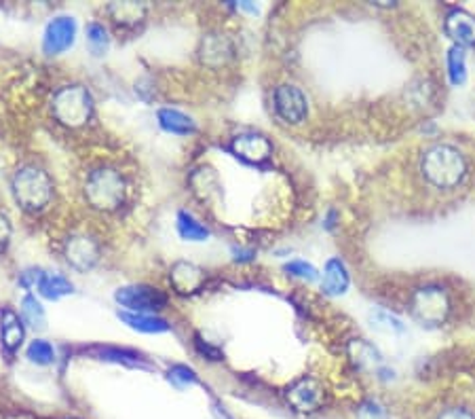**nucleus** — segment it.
Listing matches in <instances>:
<instances>
[{
    "label": "nucleus",
    "mask_w": 475,
    "mask_h": 419,
    "mask_svg": "<svg viewBox=\"0 0 475 419\" xmlns=\"http://www.w3.org/2000/svg\"><path fill=\"white\" fill-rule=\"evenodd\" d=\"M423 178L435 189H455L465 181L467 159L452 144H435L421 157Z\"/></svg>",
    "instance_id": "obj_1"
},
{
    "label": "nucleus",
    "mask_w": 475,
    "mask_h": 419,
    "mask_svg": "<svg viewBox=\"0 0 475 419\" xmlns=\"http://www.w3.org/2000/svg\"><path fill=\"white\" fill-rule=\"evenodd\" d=\"M127 184L115 167H98L87 176L85 197L89 205L102 212L119 210L125 201Z\"/></svg>",
    "instance_id": "obj_2"
},
{
    "label": "nucleus",
    "mask_w": 475,
    "mask_h": 419,
    "mask_svg": "<svg viewBox=\"0 0 475 419\" xmlns=\"http://www.w3.org/2000/svg\"><path fill=\"white\" fill-rule=\"evenodd\" d=\"M13 197L26 212H41L53 199V182L36 165L21 167L13 176Z\"/></svg>",
    "instance_id": "obj_3"
},
{
    "label": "nucleus",
    "mask_w": 475,
    "mask_h": 419,
    "mask_svg": "<svg viewBox=\"0 0 475 419\" xmlns=\"http://www.w3.org/2000/svg\"><path fill=\"white\" fill-rule=\"evenodd\" d=\"M51 110L53 117L61 123V125L76 130V127H83L89 119H91L93 115L91 93H89L83 85L61 87L53 96Z\"/></svg>",
    "instance_id": "obj_4"
},
{
    "label": "nucleus",
    "mask_w": 475,
    "mask_h": 419,
    "mask_svg": "<svg viewBox=\"0 0 475 419\" xmlns=\"http://www.w3.org/2000/svg\"><path fill=\"white\" fill-rule=\"evenodd\" d=\"M452 310L448 290L439 284H424L410 297V311L423 326H439L448 320Z\"/></svg>",
    "instance_id": "obj_5"
},
{
    "label": "nucleus",
    "mask_w": 475,
    "mask_h": 419,
    "mask_svg": "<svg viewBox=\"0 0 475 419\" xmlns=\"http://www.w3.org/2000/svg\"><path fill=\"white\" fill-rule=\"evenodd\" d=\"M116 303L121 307H127L136 314H156V311L165 310L167 294L163 290L148 286V284H130V286H121L115 293Z\"/></svg>",
    "instance_id": "obj_6"
},
{
    "label": "nucleus",
    "mask_w": 475,
    "mask_h": 419,
    "mask_svg": "<svg viewBox=\"0 0 475 419\" xmlns=\"http://www.w3.org/2000/svg\"><path fill=\"white\" fill-rule=\"evenodd\" d=\"M273 106H275V113L281 121L289 123V125H298L306 119L309 115V104H306V96L303 89L289 85H279L273 93Z\"/></svg>",
    "instance_id": "obj_7"
},
{
    "label": "nucleus",
    "mask_w": 475,
    "mask_h": 419,
    "mask_svg": "<svg viewBox=\"0 0 475 419\" xmlns=\"http://www.w3.org/2000/svg\"><path fill=\"white\" fill-rule=\"evenodd\" d=\"M76 38V21L70 15H59L49 21L43 36V49L47 55H59L72 47Z\"/></svg>",
    "instance_id": "obj_8"
},
{
    "label": "nucleus",
    "mask_w": 475,
    "mask_h": 419,
    "mask_svg": "<svg viewBox=\"0 0 475 419\" xmlns=\"http://www.w3.org/2000/svg\"><path fill=\"white\" fill-rule=\"evenodd\" d=\"M289 405L298 413H313L323 405V388L317 379L303 377L285 392Z\"/></svg>",
    "instance_id": "obj_9"
},
{
    "label": "nucleus",
    "mask_w": 475,
    "mask_h": 419,
    "mask_svg": "<svg viewBox=\"0 0 475 419\" xmlns=\"http://www.w3.org/2000/svg\"><path fill=\"white\" fill-rule=\"evenodd\" d=\"M64 256L76 271H89L99 261V244L89 236H72L66 242Z\"/></svg>",
    "instance_id": "obj_10"
},
{
    "label": "nucleus",
    "mask_w": 475,
    "mask_h": 419,
    "mask_svg": "<svg viewBox=\"0 0 475 419\" xmlns=\"http://www.w3.org/2000/svg\"><path fill=\"white\" fill-rule=\"evenodd\" d=\"M231 149L239 159L248 161V164H265L273 155L271 140L256 132L239 133L237 138H233Z\"/></svg>",
    "instance_id": "obj_11"
},
{
    "label": "nucleus",
    "mask_w": 475,
    "mask_h": 419,
    "mask_svg": "<svg viewBox=\"0 0 475 419\" xmlns=\"http://www.w3.org/2000/svg\"><path fill=\"white\" fill-rule=\"evenodd\" d=\"M170 284L178 294H194L205 286V271L194 262L178 261L170 270Z\"/></svg>",
    "instance_id": "obj_12"
},
{
    "label": "nucleus",
    "mask_w": 475,
    "mask_h": 419,
    "mask_svg": "<svg viewBox=\"0 0 475 419\" xmlns=\"http://www.w3.org/2000/svg\"><path fill=\"white\" fill-rule=\"evenodd\" d=\"M444 30L458 47L475 44V15L465 9H452L444 20Z\"/></svg>",
    "instance_id": "obj_13"
},
{
    "label": "nucleus",
    "mask_w": 475,
    "mask_h": 419,
    "mask_svg": "<svg viewBox=\"0 0 475 419\" xmlns=\"http://www.w3.org/2000/svg\"><path fill=\"white\" fill-rule=\"evenodd\" d=\"M85 351L89 356H93V359L104 360V362H115V365L133 367V368H148V362L142 354H138V351L127 350V348H115V345H93V348H89Z\"/></svg>",
    "instance_id": "obj_14"
},
{
    "label": "nucleus",
    "mask_w": 475,
    "mask_h": 419,
    "mask_svg": "<svg viewBox=\"0 0 475 419\" xmlns=\"http://www.w3.org/2000/svg\"><path fill=\"white\" fill-rule=\"evenodd\" d=\"M24 322L20 320V316L13 310L4 307L0 311V341H3V348L9 354H15L21 348V343H24Z\"/></svg>",
    "instance_id": "obj_15"
},
{
    "label": "nucleus",
    "mask_w": 475,
    "mask_h": 419,
    "mask_svg": "<svg viewBox=\"0 0 475 419\" xmlns=\"http://www.w3.org/2000/svg\"><path fill=\"white\" fill-rule=\"evenodd\" d=\"M201 61L218 68V66L226 64L233 55V43L225 35H208L201 43Z\"/></svg>",
    "instance_id": "obj_16"
},
{
    "label": "nucleus",
    "mask_w": 475,
    "mask_h": 419,
    "mask_svg": "<svg viewBox=\"0 0 475 419\" xmlns=\"http://www.w3.org/2000/svg\"><path fill=\"white\" fill-rule=\"evenodd\" d=\"M351 278L346 271V265L340 259H329L323 267V279H321V290L329 297H340L349 288Z\"/></svg>",
    "instance_id": "obj_17"
},
{
    "label": "nucleus",
    "mask_w": 475,
    "mask_h": 419,
    "mask_svg": "<svg viewBox=\"0 0 475 419\" xmlns=\"http://www.w3.org/2000/svg\"><path fill=\"white\" fill-rule=\"evenodd\" d=\"M156 119H159V125L165 132L178 133V136H188V133L197 132V123L193 121V117L184 115L176 109H161L156 113Z\"/></svg>",
    "instance_id": "obj_18"
},
{
    "label": "nucleus",
    "mask_w": 475,
    "mask_h": 419,
    "mask_svg": "<svg viewBox=\"0 0 475 419\" xmlns=\"http://www.w3.org/2000/svg\"><path fill=\"white\" fill-rule=\"evenodd\" d=\"M119 318L127 326L138 333H167L170 331V322L154 314H136V311H119Z\"/></svg>",
    "instance_id": "obj_19"
},
{
    "label": "nucleus",
    "mask_w": 475,
    "mask_h": 419,
    "mask_svg": "<svg viewBox=\"0 0 475 419\" xmlns=\"http://www.w3.org/2000/svg\"><path fill=\"white\" fill-rule=\"evenodd\" d=\"M108 15L115 24L123 28H133L146 18V4L142 3H113L108 7Z\"/></svg>",
    "instance_id": "obj_20"
},
{
    "label": "nucleus",
    "mask_w": 475,
    "mask_h": 419,
    "mask_svg": "<svg viewBox=\"0 0 475 419\" xmlns=\"http://www.w3.org/2000/svg\"><path fill=\"white\" fill-rule=\"evenodd\" d=\"M72 290H75L72 282L61 273H44L41 284H38V293L49 301H58L66 294H72Z\"/></svg>",
    "instance_id": "obj_21"
},
{
    "label": "nucleus",
    "mask_w": 475,
    "mask_h": 419,
    "mask_svg": "<svg viewBox=\"0 0 475 419\" xmlns=\"http://www.w3.org/2000/svg\"><path fill=\"white\" fill-rule=\"evenodd\" d=\"M178 233H180L182 239L186 242H205L211 233L210 229L203 225V222L194 219L190 212H178Z\"/></svg>",
    "instance_id": "obj_22"
},
{
    "label": "nucleus",
    "mask_w": 475,
    "mask_h": 419,
    "mask_svg": "<svg viewBox=\"0 0 475 419\" xmlns=\"http://www.w3.org/2000/svg\"><path fill=\"white\" fill-rule=\"evenodd\" d=\"M446 64H448V77L452 85H463L467 81V55L465 47L452 44L448 55H446Z\"/></svg>",
    "instance_id": "obj_23"
},
{
    "label": "nucleus",
    "mask_w": 475,
    "mask_h": 419,
    "mask_svg": "<svg viewBox=\"0 0 475 419\" xmlns=\"http://www.w3.org/2000/svg\"><path fill=\"white\" fill-rule=\"evenodd\" d=\"M21 318L30 328H36V331H43L47 326V314H44V307L41 305L35 294H26L24 301H21Z\"/></svg>",
    "instance_id": "obj_24"
},
{
    "label": "nucleus",
    "mask_w": 475,
    "mask_h": 419,
    "mask_svg": "<svg viewBox=\"0 0 475 419\" xmlns=\"http://www.w3.org/2000/svg\"><path fill=\"white\" fill-rule=\"evenodd\" d=\"M87 47L95 58H102V55L108 53L110 36L108 32H106V28L98 24V21H91V24L87 26Z\"/></svg>",
    "instance_id": "obj_25"
},
{
    "label": "nucleus",
    "mask_w": 475,
    "mask_h": 419,
    "mask_svg": "<svg viewBox=\"0 0 475 419\" xmlns=\"http://www.w3.org/2000/svg\"><path fill=\"white\" fill-rule=\"evenodd\" d=\"M26 356H28V360L32 362V365H38V367H49L55 362L53 345L49 343V341H43V339L32 341V343L28 345Z\"/></svg>",
    "instance_id": "obj_26"
},
{
    "label": "nucleus",
    "mask_w": 475,
    "mask_h": 419,
    "mask_svg": "<svg viewBox=\"0 0 475 419\" xmlns=\"http://www.w3.org/2000/svg\"><path fill=\"white\" fill-rule=\"evenodd\" d=\"M167 382H170L173 388L186 390L190 388V385H197L199 377H197V373L186 365H173L170 371H167Z\"/></svg>",
    "instance_id": "obj_27"
},
{
    "label": "nucleus",
    "mask_w": 475,
    "mask_h": 419,
    "mask_svg": "<svg viewBox=\"0 0 475 419\" xmlns=\"http://www.w3.org/2000/svg\"><path fill=\"white\" fill-rule=\"evenodd\" d=\"M283 270H285V273H288V276L298 278V279H306V282H315V279L320 278V271H317L315 267L311 265V262L300 261V259L289 261L288 265L283 267Z\"/></svg>",
    "instance_id": "obj_28"
},
{
    "label": "nucleus",
    "mask_w": 475,
    "mask_h": 419,
    "mask_svg": "<svg viewBox=\"0 0 475 419\" xmlns=\"http://www.w3.org/2000/svg\"><path fill=\"white\" fill-rule=\"evenodd\" d=\"M372 322L387 333H404L406 331V326L401 324L400 318L391 316V314H387V311H376V314H372Z\"/></svg>",
    "instance_id": "obj_29"
},
{
    "label": "nucleus",
    "mask_w": 475,
    "mask_h": 419,
    "mask_svg": "<svg viewBox=\"0 0 475 419\" xmlns=\"http://www.w3.org/2000/svg\"><path fill=\"white\" fill-rule=\"evenodd\" d=\"M194 345H197L199 354H203L205 359H210V360H214V362L222 360V351L218 350V348H214V345H211V343H208V341H203L201 337H197V339H194Z\"/></svg>",
    "instance_id": "obj_30"
},
{
    "label": "nucleus",
    "mask_w": 475,
    "mask_h": 419,
    "mask_svg": "<svg viewBox=\"0 0 475 419\" xmlns=\"http://www.w3.org/2000/svg\"><path fill=\"white\" fill-rule=\"evenodd\" d=\"M44 276V271L41 270H28L21 273V278H20V284L24 288L28 290H32V288H38V284H41V279Z\"/></svg>",
    "instance_id": "obj_31"
},
{
    "label": "nucleus",
    "mask_w": 475,
    "mask_h": 419,
    "mask_svg": "<svg viewBox=\"0 0 475 419\" xmlns=\"http://www.w3.org/2000/svg\"><path fill=\"white\" fill-rule=\"evenodd\" d=\"M438 419H475V413L465 409V407H450V409L441 411Z\"/></svg>",
    "instance_id": "obj_32"
},
{
    "label": "nucleus",
    "mask_w": 475,
    "mask_h": 419,
    "mask_svg": "<svg viewBox=\"0 0 475 419\" xmlns=\"http://www.w3.org/2000/svg\"><path fill=\"white\" fill-rule=\"evenodd\" d=\"M9 242H11V222L7 219V214L0 212V254L7 250Z\"/></svg>",
    "instance_id": "obj_33"
},
{
    "label": "nucleus",
    "mask_w": 475,
    "mask_h": 419,
    "mask_svg": "<svg viewBox=\"0 0 475 419\" xmlns=\"http://www.w3.org/2000/svg\"><path fill=\"white\" fill-rule=\"evenodd\" d=\"M361 417H366V419H383L384 417V409L378 405L376 400H368L366 405L361 407Z\"/></svg>",
    "instance_id": "obj_34"
},
{
    "label": "nucleus",
    "mask_w": 475,
    "mask_h": 419,
    "mask_svg": "<svg viewBox=\"0 0 475 419\" xmlns=\"http://www.w3.org/2000/svg\"><path fill=\"white\" fill-rule=\"evenodd\" d=\"M233 254H237L234 259H241V261H251L254 259V253L251 250H243V248H233Z\"/></svg>",
    "instance_id": "obj_35"
},
{
    "label": "nucleus",
    "mask_w": 475,
    "mask_h": 419,
    "mask_svg": "<svg viewBox=\"0 0 475 419\" xmlns=\"http://www.w3.org/2000/svg\"><path fill=\"white\" fill-rule=\"evenodd\" d=\"M211 411H214V417H216V419H233V417L226 413L225 407L218 405V402H214V409H211Z\"/></svg>",
    "instance_id": "obj_36"
}]
</instances>
